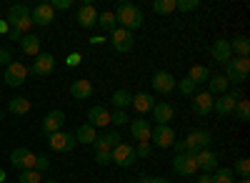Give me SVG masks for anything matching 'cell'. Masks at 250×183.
Segmentation results:
<instances>
[{
  "label": "cell",
  "instance_id": "f1b7e54d",
  "mask_svg": "<svg viewBox=\"0 0 250 183\" xmlns=\"http://www.w3.org/2000/svg\"><path fill=\"white\" fill-rule=\"evenodd\" d=\"M98 138V133H95V128L93 126H80L78 131H75V143H85V146H93V140Z\"/></svg>",
  "mask_w": 250,
  "mask_h": 183
},
{
  "label": "cell",
  "instance_id": "30bf717a",
  "mask_svg": "<svg viewBox=\"0 0 250 183\" xmlns=\"http://www.w3.org/2000/svg\"><path fill=\"white\" fill-rule=\"evenodd\" d=\"M173 168H175V173L178 176H195V171H198V163H195V153H178L175 158H173Z\"/></svg>",
  "mask_w": 250,
  "mask_h": 183
},
{
  "label": "cell",
  "instance_id": "bcb514c9",
  "mask_svg": "<svg viewBox=\"0 0 250 183\" xmlns=\"http://www.w3.org/2000/svg\"><path fill=\"white\" fill-rule=\"evenodd\" d=\"M0 63H3L5 68L13 63V55H10V50H8V48H0Z\"/></svg>",
  "mask_w": 250,
  "mask_h": 183
},
{
  "label": "cell",
  "instance_id": "74e56055",
  "mask_svg": "<svg viewBox=\"0 0 250 183\" xmlns=\"http://www.w3.org/2000/svg\"><path fill=\"white\" fill-rule=\"evenodd\" d=\"M233 173H238L240 178H250V160H248V158H238Z\"/></svg>",
  "mask_w": 250,
  "mask_h": 183
},
{
  "label": "cell",
  "instance_id": "ab89813d",
  "mask_svg": "<svg viewBox=\"0 0 250 183\" xmlns=\"http://www.w3.org/2000/svg\"><path fill=\"white\" fill-rule=\"evenodd\" d=\"M110 123H115V128L118 126H128L130 118H128V113H125V111H115V113H110Z\"/></svg>",
  "mask_w": 250,
  "mask_h": 183
},
{
  "label": "cell",
  "instance_id": "4dcf8cb0",
  "mask_svg": "<svg viewBox=\"0 0 250 183\" xmlns=\"http://www.w3.org/2000/svg\"><path fill=\"white\" fill-rule=\"evenodd\" d=\"M208 88H210V91H208V93H228V80H225V75H210V78H208Z\"/></svg>",
  "mask_w": 250,
  "mask_h": 183
},
{
  "label": "cell",
  "instance_id": "6f0895ef",
  "mask_svg": "<svg viewBox=\"0 0 250 183\" xmlns=\"http://www.w3.org/2000/svg\"><path fill=\"white\" fill-rule=\"evenodd\" d=\"M45 183H55V181H45Z\"/></svg>",
  "mask_w": 250,
  "mask_h": 183
},
{
  "label": "cell",
  "instance_id": "b9f144b4",
  "mask_svg": "<svg viewBox=\"0 0 250 183\" xmlns=\"http://www.w3.org/2000/svg\"><path fill=\"white\" fill-rule=\"evenodd\" d=\"M135 156L138 158H150L153 156V143H138L135 146Z\"/></svg>",
  "mask_w": 250,
  "mask_h": 183
},
{
  "label": "cell",
  "instance_id": "6da1fadb",
  "mask_svg": "<svg viewBox=\"0 0 250 183\" xmlns=\"http://www.w3.org/2000/svg\"><path fill=\"white\" fill-rule=\"evenodd\" d=\"M5 23L10 25V30H18L20 35H28L33 28V18H30V8L25 3H15L8 8Z\"/></svg>",
  "mask_w": 250,
  "mask_h": 183
},
{
  "label": "cell",
  "instance_id": "7402d4cb",
  "mask_svg": "<svg viewBox=\"0 0 250 183\" xmlns=\"http://www.w3.org/2000/svg\"><path fill=\"white\" fill-rule=\"evenodd\" d=\"M235 103H238V98H233L230 93H223L213 100V111L220 113V115H230L235 111Z\"/></svg>",
  "mask_w": 250,
  "mask_h": 183
},
{
  "label": "cell",
  "instance_id": "1f68e13d",
  "mask_svg": "<svg viewBox=\"0 0 250 183\" xmlns=\"http://www.w3.org/2000/svg\"><path fill=\"white\" fill-rule=\"evenodd\" d=\"M188 78L193 80V83H208V78H210V68H205V66H193L190 70H188Z\"/></svg>",
  "mask_w": 250,
  "mask_h": 183
},
{
  "label": "cell",
  "instance_id": "44dd1931",
  "mask_svg": "<svg viewBox=\"0 0 250 183\" xmlns=\"http://www.w3.org/2000/svg\"><path fill=\"white\" fill-rule=\"evenodd\" d=\"M213 58H215V63H228V60L233 58V50H230V40H225V38H220V40H215L213 43V53H210Z\"/></svg>",
  "mask_w": 250,
  "mask_h": 183
},
{
  "label": "cell",
  "instance_id": "7bdbcfd3",
  "mask_svg": "<svg viewBox=\"0 0 250 183\" xmlns=\"http://www.w3.org/2000/svg\"><path fill=\"white\" fill-rule=\"evenodd\" d=\"M48 168H50L48 156H35V171H38V173H45Z\"/></svg>",
  "mask_w": 250,
  "mask_h": 183
},
{
  "label": "cell",
  "instance_id": "d4e9b609",
  "mask_svg": "<svg viewBox=\"0 0 250 183\" xmlns=\"http://www.w3.org/2000/svg\"><path fill=\"white\" fill-rule=\"evenodd\" d=\"M70 95H73V98H78V100L90 98V95H93V83H90V80H85V78L75 80V83L70 86Z\"/></svg>",
  "mask_w": 250,
  "mask_h": 183
},
{
  "label": "cell",
  "instance_id": "7a4b0ae2",
  "mask_svg": "<svg viewBox=\"0 0 250 183\" xmlns=\"http://www.w3.org/2000/svg\"><path fill=\"white\" fill-rule=\"evenodd\" d=\"M115 20H118V28H125V30H138L143 23H145V18H143V10L138 8V5H133V3H120L118 8H115Z\"/></svg>",
  "mask_w": 250,
  "mask_h": 183
},
{
  "label": "cell",
  "instance_id": "4fadbf2b",
  "mask_svg": "<svg viewBox=\"0 0 250 183\" xmlns=\"http://www.w3.org/2000/svg\"><path fill=\"white\" fill-rule=\"evenodd\" d=\"M75 18H78L80 28H85V30H90V28H95V25H98V10H95V5H93V3H83V5L78 8Z\"/></svg>",
  "mask_w": 250,
  "mask_h": 183
},
{
  "label": "cell",
  "instance_id": "ffe728a7",
  "mask_svg": "<svg viewBox=\"0 0 250 183\" xmlns=\"http://www.w3.org/2000/svg\"><path fill=\"white\" fill-rule=\"evenodd\" d=\"M88 126H93V128H105V126H110V113H108V108H105V106H93V108L88 111Z\"/></svg>",
  "mask_w": 250,
  "mask_h": 183
},
{
  "label": "cell",
  "instance_id": "4316f807",
  "mask_svg": "<svg viewBox=\"0 0 250 183\" xmlns=\"http://www.w3.org/2000/svg\"><path fill=\"white\" fill-rule=\"evenodd\" d=\"M20 48H23L25 55H38V53H40V38H38L35 33L23 35V40H20Z\"/></svg>",
  "mask_w": 250,
  "mask_h": 183
},
{
  "label": "cell",
  "instance_id": "e0dca14e",
  "mask_svg": "<svg viewBox=\"0 0 250 183\" xmlns=\"http://www.w3.org/2000/svg\"><path fill=\"white\" fill-rule=\"evenodd\" d=\"M195 163H198V171L213 173L218 168V153H213L210 148H203V151L195 153Z\"/></svg>",
  "mask_w": 250,
  "mask_h": 183
},
{
  "label": "cell",
  "instance_id": "2e32d148",
  "mask_svg": "<svg viewBox=\"0 0 250 183\" xmlns=\"http://www.w3.org/2000/svg\"><path fill=\"white\" fill-rule=\"evenodd\" d=\"M213 95L208 93V91H198L193 95V113L195 115H210L213 113Z\"/></svg>",
  "mask_w": 250,
  "mask_h": 183
},
{
  "label": "cell",
  "instance_id": "8d00e7d4",
  "mask_svg": "<svg viewBox=\"0 0 250 183\" xmlns=\"http://www.w3.org/2000/svg\"><path fill=\"white\" fill-rule=\"evenodd\" d=\"M175 88H178V91H180L183 95H188V98H190V95H195V93H198V86L193 83L190 78H183L180 83H175Z\"/></svg>",
  "mask_w": 250,
  "mask_h": 183
},
{
  "label": "cell",
  "instance_id": "7c38bea8",
  "mask_svg": "<svg viewBox=\"0 0 250 183\" xmlns=\"http://www.w3.org/2000/svg\"><path fill=\"white\" fill-rule=\"evenodd\" d=\"M150 140L155 143V148H170L175 143V131L170 126H155L150 131Z\"/></svg>",
  "mask_w": 250,
  "mask_h": 183
},
{
  "label": "cell",
  "instance_id": "83f0119b",
  "mask_svg": "<svg viewBox=\"0 0 250 183\" xmlns=\"http://www.w3.org/2000/svg\"><path fill=\"white\" fill-rule=\"evenodd\" d=\"M130 103H133V93H130V91L118 88V91L113 93V106H115V111H125Z\"/></svg>",
  "mask_w": 250,
  "mask_h": 183
},
{
  "label": "cell",
  "instance_id": "f907efd6",
  "mask_svg": "<svg viewBox=\"0 0 250 183\" xmlns=\"http://www.w3.org/2000/svg\"><path fill=\"white\" fill-rule=\"evenodd\" d=\"M78 63H80V55H78V53L68 55V66H78Z\"/></svg>",
  "mask_w": 250,
  "mask_h": 183
},
{
  "label": "cell",
  "instance_id": "11a10c76",
  "mask_svg": "<svg viewBox=\"0 0 250 183\" xmlns=\"http://www.w3.org/2000/svg\"><path fill=\"white\" fill-rule=\"evenodd\" d=\"M238 183H250V178H240V181H238Z\"/></svg>",
  "mask_w": 250,
  "mask_h": 183
},
{
  "label": "cell",
  "instance_id": "d6986e66",
  "mask_svg": "<svg viewBox=\"0 0 250 183\" xmlns=\"http://www.w3.org/2000/svg\"><path fill=\"white\" fill-rule=\"evenodd\" d=\"M62 126H65V113H62V111H50L43 118V133H48V136L62 131Z\"/></svg>",
  "mask_w": 250,
  "mask_h": 183
},
{
  "label": "cell",
  "instance_id": "7dc6e473",
  "mask_svg": "<svg viewBox=\"0 0 250 183\" xmlns=\"http://www.w3.org/2000/svg\"><path fill=\"white\" fill-rule=\"evenodd\" d=\"M50 5H53V10H70L73 8L70 0H55V3H50Z\"/></svg>",
  "mask_w": 250,
  "mask_h": 183
},
{
  "label": "cell",
  "instance_id": "60d3db41",
  "mask_svg": "<svg viewBox=\"0 0 250 183\" xmlns=\"http://www.w3.org/2000/svg\"><path fill=\"white\" fill-rule=\"evenodd\" d=\"M198 8V0H175V10H183V13H190Z\"/></svg>",
  "mask_w": 250,
  "mask_h": 183
},
{
  "label": "cell",
  "instance_id": "8fae6325",
  "mask_svg": "<svg viewBox=\"0 0 250 183\" xmlns=\"http://www.w3.org/2000/svg\"><path fill=\"white\" fill-rule=\"evenodd\" d=\"M28 73H33V75H50V73H55V55L53 53H38L35 63L28 68Z\"/></svg>",
  "mask_w": 250,
  "mask_h": 183
},
{
  "label": "cell",
  "instance_id": "816d5d0a",
  "mask_svg": "<svg viewBox=\"0 0 250 183\" xmlns=\"http://www.w3.org/2000/svg\"><path fill=\"white\" fill-rule=\"evenodd\" d=\"M10 30V25L5 23V20H0V33H8Z\"/></svg>",
  "mask_w": 250,
  "mask_h": 183
},
{
  "label": "cell",
  "instance_id": "603a6c76",
  "mask_svg": "<svg viewBox=\"0 0 250 183\" xmlns=\"http://www.w3.org/2000/svg\"><path fill=\"white\" fill-rule=\"evenodd\" d=\"M150 113L155 115V126H168L170 120L175 118V111H173V106H168V103H155V108H153Z\"/></svg>",
  "mask_w": 250,
  "mask_h": 183
},
{
  "label": "cell",
  "instance_id": "ac0fdd59",
  "mask_svg": "<svg viewBox=\"0 0 250 183\" xmlns=\"http://www.w3.org/2000/svg\"><path fill=\"white\" fill-rule=\"evenodd\" d=\"M130 133H133V138L138 140V143H150V131H153V126L148 123L145 118H135V120H130Z\"/></svg>",
  "mask_w": 250,
  "mask_h": 183
},
{
  "label": "cell",
  "instance_id": "f6af8a7d",
  "mask_svg": "<svg viewBox=\"0 0 250 183\" xmlns=\"http://www.w3.org/2000/svg\"><path fill=\"white\" fill-rule=\"evenodd\" d=\"M93 156H95V163L98 166H108L110 163V151H95Z\"/></svg>",
  "mask_w": 250,
  "mask_h": 183
},
{
  "label": "cell",
  "instance_id": "8992f818",
  "mask_svg": "<svg viewBox=\"0 0 250 183\" xmlns=\"http://www.w3.org/2000/svg\"><path fill=\"white\" fill-rule=\"evenodd\" d=\"M25 78H28V68L20 63V60H13V63L5 68V73H3L5 86H10V88H20L25 83Z\"/></svg>",
  "mask_w": 250,
  "mask_h": 183
},
{
  "label": "cell",
  "instance_id": "836d02e7",
  "mask_svg": "<svg viewBox=\"0 0 250 183\" xmlns=\"http://www.w3.org/2000/svg\"><path fill=\"white\" fill-rule=\"evenodd\" d=\"M213 183H235L233 168H215L213 171Z\"/></svg>",
  "mask_w": 250,
  "mask_h": 183
},
{
  "label": "cell",
  "instance_id": "277c9868",
  "mask_svg": "<svg viewBox=\"0 0 250 183\" xmlns=\"http://www.w3.org/2000/svg\"><path fill=\"white\" fill-rule=\"evenodd\" d=\"M210 140H213L210 131L195 128V131H190V133L185 136V148H188V153H198V151H203V148L210 146Z\"/></svg>",
  "mask_w": 250,
  "mask_h": 183
},
{
  "label": "cell",
  "instance_id": "cb8c5ba5",
  "mask_svg": "<svg viewBox=\"0 0 250 183\" xmlns=\"http://www.w3.org/2000/svg\"><path fill=\"white\" fill-rule=\"evenodd\" d=\"M130 106H135L138 113H150L155 108V98H153V93H135Z\"/></svg>",
  "mask_w": 250,
  "mask_h": 183
},
{
  "label": "cell",
  "instance_id": "52a82bcc",
  "mask_svg": "<svg viewBox=\"0 0 250 183\" xmlns=\"http://www.w3.org/2000/svg\"><path fill=\"white\" fill-rule=\"evenodd\" d=\"M35 156H38V153H33L30 148L20 146V148H15V151L10 153V163H13L15 168H20V171H30V168H35Z\"/></svg>",
  "mask_w": 250,
  "mask_h": 183
},
{
  "label": "cell",
  "instance_id": "3957f363",
  "mask_svg": "<svg viewBox=\"0 0 250 183\" xmlns=\"http://www.w3.org/2000/svg\"><path fill=\"white\" fill-rule=\"evenodd\" d=\"M250 75V60L248 58H230L225 63V80L228 83H245Z\"/></svg>",
  "mask_w": 250,
  "mask_h": 183
},
{
  "label": "cell",
  "instance_id": "484cf974",
  "mask_svg": "<svg viewBox=\"0 0 250 183\" xmlns=\"http://www.w3.org/2000/svg\"><path fill=\"white\" fill-rule=\"evenodd\" d=\"M230 50L235 58H248L250 55V38L248 35H238L235 40H230Z\"/></svg>",
  "mask_w": 250,
  "mask_h": 183
},
{
  "label": "cell",
  "instance_id": "c3c4849f",
  "mask_svg": "<svg viewBox=\"0 0 250 183\" xmlns=\"http://www.w3.org/2000/svg\"><path fill=\"white\" fill-rule=\"evenodd\" d=\"M198 183H213V173H200L198 176Z\"/></svg>",
  "mask_w": 250,
  "mask_h": 183
},
{
  "label": "cell",
  "instance_id": "9f6ffc18",
  "mask_svg": "<svg viewBox=\"0 0 250 183\" xmlns=\"http://www.w3.org/2000/svg\"><path fill=\"white\" fill-rule=\"evenodd\" d=\"M0 118H3V106H0Z\"/></svg>",
  "mask_w": 250,
  "mask_h": 183
},
{
  "label": "cell",
  "instance_id": "f546056e",
  "mask_svg": "<svg viewBox=\"0 0 250 183\" xmlns=\"http://www.w3.org/2000/svg\"><path fill=\"white\" fill-rule=\"evenodd\" d=\"M98 25L105 30V33H113L118 28V20H115V13L113 10H105V13H98Z\"/></svg>",
  "mask_w": 250,
  "mask_h": 183
},
{
  "label": "cell",
  "instance_id": "9a60e30c",
  "mask_svg": "<svg viewBox=\"0 0 250 183\" xmlns=\"http://www.w3.org/2000/svg\"><path fill=\"white\" fill-rule=\"evenodd\" d=\"M153 88H155V93L168 95V93L175 91V78L168 70H155L153 73Z\"/></svg>",
  "mask_w": 250,
  "mask_h": 183
},
{
  "label": "cell",
  "instance_id": "f35d334b",
  "mask_svg": "<svg viewBox=\"0 0 250 183\" xmlns=\"http://www.w3.org/2000/svg\"><path fill=\"white\" fill-rule=\"evenodd\" d=\"M40 181H43V173H38L35 168L20 173V183H40Z\"/></svg>",
  "mask_w": 250,
  "mask_h": 183
},
{
  "label": "cell",
  "instance_id": "9c48e42d",
  "mask_svg": "<svg viewBox=\"0 0 250 183\" xmlns=\"http://www.w3.org/2000/svg\"><path fill=\"white\" fill-rule=\"evenodd\" d=\"M48 146H50L55 153H70V151L75 148V136H73V133L58 131V133L48 136Z\"/></svg>",
  "mask_w": 250,
  "mask_h": 183
},
{
  "label": "cell",
  "instance_id": "db71d44e",
  "mask_svg": "<svg viewBox=\"0 0 250 183\" xmlns=\"http://www.w3.org/2000/svg\"><path fill=\"white\" fill-rule=\"evenodd\" d=\"M3 181H5V171H3V168H0V183H3Z\"/></svg>",
  "mask_w": 250,
  "mask_h": 183
},
{
  "label": "cell",
  "instance_id": "5bb4252c",
  "mask_svg": "<svg viewBox=\"0 0 250 183\" xmlns=\"http://www.w3.org/2000/svg\"><path fill=\"white\" fill-rule=\"evenodd\" d=\"M30 18L35 25H50L55 20V10L50 3H38L35 8H30Z\"/></svg>",
  "mask_w": 250,
  "mask_h": 183
},
{
  "label": "cell",
  "instance_id": "ee69618b",
  "mask_svg": "<svg viewBox=\"0 0 250 183\" xmlns=\"http://www.w3.org/2000/svg\"><path fill=\"white\" fill-rule=\"evenodd\" d=\"M103 138H105V143H108L110 148H115V146H120V143H123L118 131H113V133H103Z\"/></svg>",
  "mask_w": 250,
  "mask_h": 183
},
{
  "label": "cell",
  "instance_id": "e575fe53",
  "mask_svg": "<svg viewBox=\"0 0 250 183\" xmlns=\"http://www.w3.org/2000/svg\"><path fill=\"white\" fill-rule=\"evenodd\" d=\"M233 113L243 120V123H248V120H250V100L248 98H240L238 103H235V111Z\"/></svg>",
  "mask_w": 250,
  "mask_h": 183
},
{
  "label": "cell",
  "instance_id": "f5cc1de1",
  "mask_svg": "<svg viewBox=\"0 0 250 183\" xmlns=\"http://www.w3.org/2000/svg\"><path fill=\"white\" fill-rule=\"evenodd\" d=\"M150 183H170V181H168V178H153Z\"/></svg>",
  "mask_w": 250,
  "mask_h": 183
},
{
  "label": "cell",
  "instance_id": "d6a6232c",
  "mask_svg": "<svg viewBox=\"0 0 250 183\" xmlns=\"http://www.w3.org/2000/svg\"><path fill=\"white\" fill-rule=\"evenodd\" d=\"M8 108H10V113H15V115H25V113H30V100H28V98H13Z\"/></svg>",
  "mask_w": 250,
  "mask_h": 183
},
{
  "label": "cell",
  "instance_id": "ba28073f",
  "mask_svg": "<svg viewBox=\"0 0 250 183\" xmlns=\"http://www.w3.org/2000/svg\"><path fill=\"white\" fill-rule=\"evenodd\" d=\"M110 43H113V48H115L118 53H130V50H133V46H135V38H133V33H130V30H125V28H115V30L110 33Z\"/></svg>",
  "mask_w": 250,
  "mask_h": 183
},
{
  "label": "cell",
  "instance_id": "5b68a950",
  "mask_svg": "<svg viewBox=\"0 0 250 183\" xmlns=\"http://www.w3.org/2000/svg\"><path fill=\"white\" fill-rule=\"evenodd\" d=\"M135 146H128V143H120L110 151V163L120 166V168H130L135 163Z\"/></svg>",
  "mask_w": 250,
  "mask_h": 183
},
{
  "label": "cell",
  "instance_id": "d590c367",
  "mask_svg": "<svg viewBox=\"0 0 250 183\" xmlns=\"http://www.w3.org/2000/svg\"><path fill=\"white\" fill-rule=\"evenodd\" d=\"M153 10L158 15H170V13H175V0H155Z\"/></svg>",
  "mask_w": 250,
  "mask_h": 183
},
{
  "label": "cell",
  "instance_id": "681fc988",
  "mask_svg": "<svg viewBox=\"0 0 250 183\" xmlns=\"http://www.w3.org/2000/svg\"><path fill=\"white\" fill-rule=\"evenodd\" d=\"M173 146H175V151H178V153H188V148H185V140H175Z\"/></svg>",
  "mask_w": 250,
  "mask_h": 183
}]
</instances>
